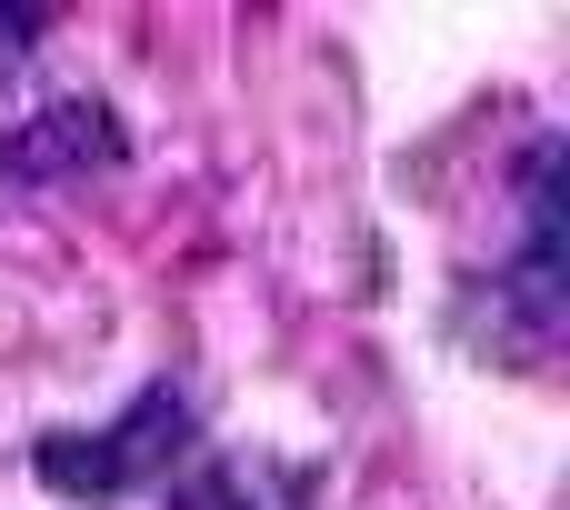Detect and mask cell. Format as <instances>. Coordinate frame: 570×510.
<instances>
[{"mask_svg": "<svg viewBox=\"0 0 570 510\" xmlns=\"http://www.w3.org/2000/svg\"><path fill=\"white\" fill-rule=\"evenodd\" d=\"M200 451V401L190 381H140L120 421L100 431H40L30 441V481L50 501H80V510H110V501H140V491H170V471Z\"/></svg>", "mask_w": 570, "mask_h": 510, "instance_id": "obj_1", "label": "cell"}, {"mask_svg": "<svg viewBox=\"0 0 570 510\" xmlns=\"http://www.w3.org/2000/svg\"><path fill=\"white\" fill-rule=\"evenodd\" d=\"M561 341V140H531L521 160V241L491 271V351L551 361Z\"/></svg>", "mask_w": 570, "mask_h": 510, "instance_id": "obj_2", "label": "cell"}, {"mask_svg": "<svg viewBox=\"0 0 570 510\" xmlns=\"http://www.w3.org/2000/svg\"><path fill=\"white\" fill-rule=\"evenodd\" d=\"M130 160V130L110 100L70 90V100H40L30 120L0 130V190H80V180H110Z\"/></svg>", "mask_w": 570, "mask_h": 510, "instance_id": "obj_3", "label": "cell"}, {"mask_svg": "<svg viewBox=\"0 0 570 510\" xmlns=\"http://www.w3.org/2000/svg\"><path fill=\"white\" fill-rule=\"evenodd\" d=\"M160 510H321V471L281 451H190Z\"/></svg>", "mask_w": 570, "mask_h": 510, "instance_id": "obj_4", "label": "cell"}, {"mask_svg": "<svg viewBox=\"0 0 570 510\" xmlns=\"http://www.w3.org/2000/svg\"><path fill=\"white\" fill-rule=\"evenodd\" d=\"M40 40H50V10H10V0H0V90L30 70V50H40Z\"/></svg>", "mask_w": 570, "mask_h": 510, "instance_id": "obj_5", "label": "cell"}]
</instances>
